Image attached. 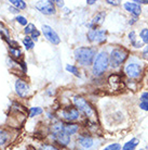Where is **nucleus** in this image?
Returning <instances> with one entry per match:
<instances>
[{
  "mask_svg": "<svg viewBox=\"0 0 148 150\" xmlns=\"http://www.w3.org/2000/svg\"><path fill=\"white\" fill-rule=\"evenodd\" d=\"M95 56H96L95 49L90 47H80L75 50V59L77 60V62L84 67H89L93 64L95 60Z\"/></svg>",
  "mask_w": 148,
  "mask_h": 150,
  "instance_id": "1",
  "label": "nucleus"
},
{
  "mask_svg": "<svg viewBox=\"0 0 148 150\" xmlns=\"http://www.w3.org/2000/svg\"><path fill=\"white\" fill-rule=\"evenodd\" d=\"M109 67V57L105 51H102L95 57V60L93 62V74L100 76L107 70Z\"/></svg>",
  "mask_w": 148,
  "mask_h": 150,
  "instance_id": "2",
  "label": "nucleus"
},
{
  "mask_svg": "<svg viewBox=\"0 0 148 150\" xmlns=\"http://www.w3.org/2000/svg\"><path fill=\"white\" fill-rule=\"evenodd\" d=\"M129 56V51L122 47H117L111 51L109 56V65L111 68L117 69L126 60Z\"/></svg>",
  "mask_w": 148,
  "mask_h": 150,
  "instance_id": "3",
  "label": "nucleus"
},
{
  "mask_svg": "<svg viewBox=\"0 0 148 150\" xmlns=\"http://www.w3.org/2000/svg\"><path fill=\"white\" fill-rule=\"evenodd\" d=\"M73 101H74L76 108H77L79 111H81L82 113H84L87 116L92 117V116L94 115V110H93L92 107L88 103V101L85 100L84 98L79 97V96H75L74 99H73Z\"/></svg>",
  "mask_w": 148,
  "mask_h": 150,
  "instance_id": "4",
  "label": "nucleus"
},
{
  "mask_svg": "<svg viewBox=\"0 0 148 150\" xmlns=\"http://www.w3.org/2000/svg\"><path fill=\"white\" fill-rule=\"evenodd\" d=\"M87 37L90 41H93V42H103V41L106 40V30H100L97 27H93V28H90L88 34H87Z\"/></svg>",
  "mask_w": 148,
  "mask_h": 150,
  "instance_id": "5",
  "label": "nucleus"
},
{
  "mask_svg": "<svg viewBox=\"0 0 148 150\" xmlns=\"http://www.w3.org/2000/svg\"><path fill=\"white\" fill-rule=\"evenodd\" d=\"M35 7L42 14L51 15L55 13V2L51 1V0H49V1H38V2H36Z\"/></svg>",
  "mask_w": 148,
  "mask_h": 150,
  "instance_id": "6",
  "label": "nucleus"
},
{
  "mask_svg": "<svg viewBox=\"0 0 148 150\" xmlns=\"http://www.w3.org/2000/svg\"><path fill=\"white\" fill-rule=\"evenodd\" d=\"M42 33L45 35V37L47 38L51 44H53V45H59V42H61L59 36L51 26L43 25V26H42Z\"/></svg>",
  "mask_w": 148,
  "mask_h": 150,
  "instance_id": "7",
  "label": "nucleus"
},
{
  "mask_svg": "<svg viewBox=\"0 0 148 150\" xmlns=\"http://www.w3.org/2000/svg\"><path fill=\"white\" fill-rule=\"evenodd\" d=\"M126 74L130 79H138L143 73L142 67L137 63H129L126 67Z\"/></svg>",
  "mask_w": 148,
  "mask_h": 150,
  "instance_id": "8",
  "label": "nucleus"
},
{
  "mask_svg": "<svg viewBox=\"0 0 148 150\" xmlns=\"http://www.w3.org/2000/svg\"><path fill=\"white\" fill-rule=\"evenodd\" d=\"M61 115L63 119L67 121H76L77 119H79V110L77 108L68 107V108H65L64 110H62Z\"/></svg>",
  "mask_w": 148,
  "mask_h": 150,
  "instance_id": "9",
  "label": "nucleus"
},
{
  "mask_svg": "<svg viewBox=\"0 0 148 150\" xmlns=\"http://www.w3.org/2000/svg\"><path fill=\"white\" fill-rule=\"evenodd\" d=\"M15 90L20 97H26L29 93V86L22 79H17L15 82Z\"/></svg>",
  "mask_w": 148,
  "mask_h": 150,
  "instance_id": "10",
  "label": "nucleus"
},
{
  "mask_svg": "<svg viewBox=\"0 0 148 150\" xmlns=\"http://www.w3.org/2000/svg\"><path fill=\"white\" fill-rule=\"evenodd\" d=\"M52 137L55 142H57L62 146H67L68 144L71 143V136L67 135L65 132H59V133L52 134Z\"/></svg>",
  "mask_w": 148,
  "mask_h": 150,
  "instance_id": "11",
  "label": "nucleus"
},
{
  "mask_svg": "<svg viewBox=\"0 0 148 150\" xmlns=\"http://www.w3.org/2000/svg\"><path fill=\"white\" fill-rule=\"evenodd\" d=\"M123 7H124V9H126V11L130 12L131 14L135 15V16L140 15L142 12V9H141V7H140V4H136L135 1H134V2H126V4H123Z\"/></svg>",
  "mask_w": 148,
  "mask_h": 150,
  "instance_id": "12",
  "label": "nucleus"
},
{
  "mask_svg": "<svg viewBox=\"0 0 148 150\" xmlns=\"http://www.w3.org/2000/svg\"><path fill=\"white\" fill-rule=\"evenodd\" d=\"M105 18H106V13H105V12H103V11L98 12V13L92 19V21H91L89 26L91 27V28L98 26V25H101V24L105 21Z\"/></svg>",
  "mask_w": 148,
  "mask_h": 150,
  "instance_id": "13",
  "label": "nucleus"
},
{
  "mask_svg": "<svg viewBox=\"0 0 148 150\" xmlns=\"http://www.w3.org/2000/svg\"><path fill=\"white\" fill-rule=\"evenodd\" d=\"M78 142L85 149H89L93 146V139L90 136H80L78 138Z\"/></svg>",
  "mask_w": 148,
  "mask_h": 150,
  "instance_id": "14",
  "label": "nucleus"
},
{
  "mask_svg": "<svg viewBox=\"0 0 148 150\" xmlns=\"http://www.w3.org/2000/svg\"><path fill=\"white\" fill-rule=\"evenodd\" d=\"M78 129H79V126L75 123H69V124H65V125H64V132L69 136L76 134L78 132Z\"/></svg>",
  "mask_w": 148,
  "mask_h": 150,
  "instance_id": "15",
  "label": "nucleus"
},
{
  "mask_svg": "<svg viewBox=\"0 0 148 150\" xmlns=\"http://www.w3.org/2000/svg\"><path fill=\"white\" fill-rule=\"evenodd\" d=\"M138 139L137 138H132L131 140H129L128 143L124 144V146L122 147V150H134L138 145Z\"/></svg>",
  "mask_w": 148,
  "mask_h": 150,
  "instance_id": "16",
  "label": "nucleus"
},
{
  "mask_svg": "<svg viewBox=\"0 0 148 150\" xmlns=\"http://www.w3.org/2000/svg\"><path fill=\"white\" fill-rule=\"evenodd\" d=\"M10 4H12V6L16 8L17 10H24V9H26V2L23 1V0H11Z\"/></svg>",
  "mask_w": 148,
  "mask_h": 150,
  "instance_id": "17",
  "label": "nucleus"
},
{
  "mask_svg": "<svg viewBox=\"0 0 148 150\" xmlns=\"http://www.w3.org/2000/svg\"><path fill=\"white\" fill-rule=\"evenodd\" d=\"M129 38L131 42H132V45L133 47L135 48H141L143 47V42H140V41H136V36H135V32H131L129 34Z\"/></svg>",
  "mask_w": 148,
  "mask_h": 150,
  "instance_id": "18",
  "label": "nucleus"
},
{
  "mask_svg": "<svg viewBox=\"0 0 148 150\" xmlns=\"http://www.w3.org/2000/svg\"><path fill=\"white\" fill-rule=\"evenodd\" d=\"M64 125L63 122H56L55 124L52 125V134L59 133V132H64Z\"/></svg>",
  "mask_w": 148,
  "mask_h": 150,
  "instance_id": "19",
  "label": "nucleus"
},
{
  "mask_svg": "<svg viewBox=\"0 0 148 150\" xmlns=\"http://www.w3.org/2000/svg\"><path fill=\"white\" fill-rule=\"evenodd\" d=\"M23 44H24V46H25V48L27 49V50L33 49L34 46H35V42H34L33 38L28 37V36H26V37L23 39Z\"/></svg>",
  "mask_w": 148,
  "mask_h": 150,
  "instance_id": "20",
  "label": "nucleus"
},
{
  "mask_svg": "<svg viewBox=\"0 0 148 150\" xmlns=\"http://www.w3.org/2000/svg\"><path fill=\"white\" fill-rule=\"evenodd\" d=\"M9 140V134L6 131L0 129V146H3Z\"/></svg>",
  "mask_w": 148,
  "mask_h": 150,
  "instance_id": "21",
  "label": "nucleus"
},
{
  "mask_svg": "<svg viewBox=\"0 0 148 150\" xmlns=\"http://www.w3.org/2000/svg\"><path fill=\"white\" fill-rule=\"evenodd\" d=\"M42 113V109L39 108V107H34V108H30V113L29 116L30 117H34V116H37L39 114Z\"/></svg>",
  "mask_w": 148,
  "mask_h": 150,
  "instance_id": "22",
  "label": "nucleus"
},
{
  "mask_svg": "<svg viewBox=\"0 0 148 150\" xmlns=\"http://www.w3.org/2000/svg\"><path fill=\"white\" fill-rule=\"evenodd\" d=\"M0 34H1V36H3L6 39H8V38L10 37V33H9V30H8L7 27L3 26V24H2V23H0Z\"/></svg>",
  "mask_w": 148,
  "mask_h": 150,
  "instance_id": "23",
  "label": "nucleus"
},
{
  "mask_svg": "<svg viewBox=\"0 0 148 150\" xmlns=\"http://www.w3.org/2000/svg\"><path fill=\"white\" fill-rule=\"evenodd\" d=\"M66 71L71 72V73H73V74L76 75V76H79V70H78V68H77V67H75V65L67 64V65H66Z\"/></svg>",
  "mask_w": 148,
  "mask_h": 150,
  "instance_id": "24",
  "label": "nucleus"
},
{
  "mask_svg": "<svg viewBox=\"0 0 148 150\" xmlns=\"http://www.w3.org/2000/svg\"><path fill=\"white\" fill-rule=\"evenodd\" d=\"M140 36H141L143 42L148 45V28H144V30H142L141 33H140Z\"/></svg>",
  "mask_w": 148,
  "mask_h": 150,
  "instance_id": "25",
  "label": "nucleus"
},
{
  "mask_svg": "<svg viewBox=\"0 0 148 150\" xmlns=\"http://www.w3.org/2000/svg\"><path fill=\"white\" fill-rule=\"evenodd\" d=\"M36 30V27H35V25L34 24H31V23H29V24H27L25 27V30H24V32H25V34H33L34 32Z\"/></svg>",
  "mask_w": 148,
  "mask_h": 150,
  "instance_id": "26",
  "label": "nucleus"
},
{
  "mask_svg": "<svg viewBox=\"0 0 148 150\" xmlns=\"http://www.w3.org/2000/svg\"><path fill=\"white\" fill-rule=\"evenodd\" d=\"M102 150H121V146H120V144H111L109 146L105 147L104 149Z\"/></svg>",
  "mask_w": 148,
  "mask_h": 150,
  "instance_id": "27",
  "label": "nucleus"
},
{
  "mask_svg": "<svg viewBox=\"0 0 148 150\" xmlns=\"http://www.w3.org/2000/svg\"><path fill=\"white\" fill-rule=\"evenodd\" d=\"M10 53L12 56L15 57V58H20L22 56V51L20 49H14V48H10Z\"/></svg>",
  "mask_w": 148,
  "mask_h": 150,
  "instance_id": "28",
  "label": "nucleus"
},
{
  "mask_svg": "<svg viewBox=\"0 0 148 150\" xmlns=\"http://www.w3.org/2000/svg\"><path fill=\"white\" fill-rule=\"evenodd\" d=\"M16 21L21 24V25H27V20L24 18V16H22V15H19V16H16Z\"/></svg>",
  "mask_w": 148,
  "mask_h": 150,
  "instance_id": "29",
  "label": "nucleus"
},
{
  "mask_svg": "<svg viewBox=\"0 0 148 150\" xmlns=\"http://www.w3.org/2000/svg\"><path fill=\"white\" fill-rule=\"evenodd\" d=\"M140 108L142 110H144V111H148V100L140 102Z\"/></svg>",
  "mask_w": 148,
  "mask_h": 150,
  "instance_id": "30",
  "label": "nucleus"
},
{
  "mask_svg": "<svg viewBox=\"0 0 148 150\" xmlns=\"http://www.w3.org/2000/svg\"><path fill=\"white\" fill-rule=\"evenodd\" d=\"M40 150H59V149H57L54 146H51V145H42Z\"/></svg>",
  "mask_w": 148,
  "mask_h": 150,
  "instance_id": "31",
  "label": "nucleus"
},
{
  "mask_svg": "<svg viewBox=\"0 0 148 150\" xmlns=\"http://www.w3.org/2000/svg\"><path fill=\"white\" fill-rule=\"evenodd\" d=\"M39 35H40V33H39V30H35V32H34L33 34H31V38H33V39H35V40H37V38L39 37Z\"/></svg>",
  "mask_w": 148,
  "mask_h": 150,
  "instance_id": "32",
  "label": "nucleus"
},
{
  "mask_svg": "<svg viewBox=\"0 0 148 150\" xmlns=\"http://www.w3.org/2000/svg\"><path fill=\"white\" fill-rule=\"evenodd\" d=\"M145 100H148V93H143L141 95V101H145Z\"/></svg>",
  "mask_w": 148,
  "mask_h": 150,
  "instance_id": "33",
  "label": "nucleus"
},
{
  "mask_svg": "<svg viewBox=\"0 0 148 150\" xmlns=\"http://www.w3.org/2000/svg\"><path fill=\"white\" fill-rule=\"evenodd\" d=\"M9 10H10V11H11L12 13H15V14H16V13H19V11H20V10H17L16 8L13 7V6H12V7L9 8Z\"/></svg>",
  "mask_w": 148,
  "mask_h": 150,
  "instance_id": "34",
  "label": "nucleus"
},
{
  "mask_svg": "<svg viewBox=\"0 0 148 150\" xmlns=\"http://www.w3.org/2000/svg\"><path fill=\"white\" fill-rule=\"evenodd\" d=\"M143 56H144L145 58H148V47H146V48L144 49V51H143Z\"/></svg>",
  "mask_w": 148,
  "mask_h": 150,
  "instance_id": "35",
  "label": "nucleus"
},
{
  "mask_svg": "<svg viewBox=\"0 0 148 150\" xmlns=\"http://www.w3.org/2000/svg\"><path fill=\"white\" fill-rule=\"evenodd\" d=\"M136 4H147L148 1L147 0H137V1H135Z\"/></svg>",
  "mask_w": 148,
  "mask_h": 150,
  "instance_id": "36",
  "label": "nucleus"
},
{
  "mask_svg": "<svg viewBox=\"0 0 148 150\" xmlns=\"http://www.w3.org/2000/svg\"><path fill=\"white\" fill-rule=\"evenodd\" d=\"M106 2H107V4H115V6H117V4H119V1H110V0H107Z\"/></svg>",
  "mask_w": 148,
  "mask_h": 150,
  "instance_id": "37",
  "label": "nucleus"
},
{
  "mask_svg": "<svg viewBox=\"0 0 148 150\" xmlns=\"http://www.w3.org/2000/svg\"><path fill=\"white\" fill-rule=\"evenodd\" d=\"M54 2H55L59 7H63V6H64V1H54Z\"/></svg>",
  "mask_w": 148,
  "mask_h": 150,
  "instance_id": "38",
  "label": "nucleus"
},
{
  "mask_svg": "<svg viewBox=\"0 0 148 150\" xmlns=\"http://www.w3.org/2000/svg\"><path fill=\"white\" fill-rule=\"evenodd\" d=\"M87 4H95V1H94V0H88V1H87Z\"/></svg>",
  "mask_w": 148,
  "mask_h": 150,
  "instance_id": "39",
  "label": "nucleus"
},
{
  "mask_svg": "<svg viewBox=\"0 0 148 150\" xmlns=\"http://www.w3.org/2000/svg\"><path fill=\"white\" fill-rule=\"evenodd\" d=\"M140 150H143V149H140Z\"/></svg>",
  "mask_w": 148,
  "mask_h": 150,
  "instance_id": "40",
  "label": "nucleus"
}]
</instances>
